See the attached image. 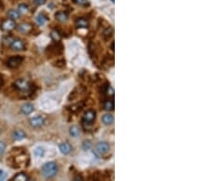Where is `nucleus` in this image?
<instances>
[{"label": "nucleus", "mask_w": 205, "mask_h": 181, "mask_svg": "<svg viewBox=\"0 0 205 181\" xmlns=\"http://www.w3.org/2000/svg\"><path fill=\"white\" fill-rule=\"evenodd\" d=\"M42 176L46 178H51L58 173V166L55 162H48L41 168Z\"/></svg>", "instance_id": "1"}, {"label": "nucleus", "mask_w": 205, "mask_h": 181, "mask_svg": "<svg viewBox=\"0 0 205 181\" xmlns=\"http://www.w3.org/2000/svg\"><path fill=\"white\" fill-rule=\"evenodd\" d=\"M14 86L20 92H27L30 90V84L27 81L24 79H18L15 82Z\"/></svg>", "instance_id": "2"}, {"label": "nucleus", "mask_w": 205, "mask_h": 181, "mask_svg": "<svg viewBox=\"0 0 205 181\" xmlns=\"http://www.w3.org/2000/svg\"><path fill=\"white\" fill-rule=\"evenodd\" d=\"M22 61H23V58L22 57H20V56H15V57L10 58L7 61V66L9 68H11V69H15V68H17L18 66H19Z\"/></svg>", "instance_id": "3"}, {"label": "nucleus", "mask_w": 205, "mask_h": 181, "mask_svg": "<svg viewBox=\"0 0 205 181\" xmlns=\"http://www.w3.org/2000/svg\"><path fill=\"white\" fill-rule=\"evenodd\" d=\"M29 123L31 124V126H33L34 128H39L41 127V126L44 124V118L38 115V116H35L33 118L30 119Z\"/></svg>", "instance_id": "4"}, {"label": "nucleus", "mask_w": 205, "mask_h": 181, "mask_svg": "<svg viewBox=\"0 0 205 181\" xmlns=\"http://www.w3.org/2000/svg\"><path fill=\"white\" fill-rule=\"evenodd\" d=\"M16 28V23L12 19H6L1 24V28L4 31H11Z\"/></svg>", "instance_id": "5"}, {"label": "nucleus", "mask_w": 205, "mask_h": 181, "mask_svg": "<svg viewBox=\"0 0 205 181\" xmlns=\"http://www.w3.org/2000/svg\"><path fill=\"white\" fill-rule=\"evenodd\" d=\"M96 148H97V151L100 154L104 155V154H107L109 151V144L107 142H100L99 144H97Z\"/></svg>", "instance_id": "6"}, {"label": "nucleus", "mask_w": 205, "mask_h": 181, "mask_svg": "<svg viewBox=\"0 0 205 181\" xmlns=\"http://www.w3.org/2000/svg\"><path fill=\"white\" fill-rule=\"evenodd\" d=\"M95 118H96V113L93 110H88L85 113L83 116V121L87 123H91L94 122Z\"/></svg>", "instance_id": "7"}, {"label": "nucleus", "mask_w": 205, "mask_h": 181, "mask_svg": "<svg viewBox=\"0 0 205 181\" xmlns=\"http://www.w3.org/2000/svg\"><path fill=\"white\" fill-rule=\"evenodd\" d=\"M25 44L21 40H14L11 43V49L15 51H20L24 49Z\"/></svg>", "instance_id": "8"}, {"label": "nucleus", "mask_w": 205, "mask_h": 181, "mask_svg": "<svg viewBox=\"0 0 205 181\" xmlns=\"http://www.w3.org/2000/svg\"><path fill=\"white\" fill-rule=\"evenodd\" d=\"M17 29L22 34H27L32 30V26L28 23H22L17 27Z\"/></svg>", "instance_id": "9"}, {"label": "nucleus", "mask_w": 205, "mask_h": 181, "mask_svg": "<svg viewBox=\"0 0 205 181\" xmlns=\"http://www.w3.org/2000/svg\"><path fill=\"white\" fill-rule=\"evenodd\" d=\"M59 150L63 155H68L71 152L72 147L68 143H61L59 144Z\"/></svg>", "instance_id": "10"}, {"label": "nucleus", "mask_w": 205, "mask_h": 181, "mask_svg": "<svg viewBox=\"0 0 205 181\" xmlns=\"http://www.w3.org/2000/svg\"><path fill=\"white\" fill-rule=\"evenodd\" d=\"M33 111H34V106L31 103H26L21 108V113L24 114L25 115L30 114Z\"/></svg>", "instance_id": "11"}, {"label": "nucleus", "mask_w": 205, "mask_h": 181, "mask_svg": "<svg viewBox=\"0 0 205 181\" xmlns=\"http://www.w3.org/2000/svg\"><path fill=\"white\" fill-rule=\"evenodd\" d=\"M101 120H102V123H103L104 124L109 125V124H111V123H112L114 122V117H113L112 114H104V115L102 116Z\"/></svg>", "instance_id": "12"}, {"label": "nucleus", "mask_w": 205, "mask_h": 181, "mask_svg": "<svg viewBox=\"0 0 205 181\" xmlns=\"http://www.w3.org/2000/svg\"><path fill=\"white\" fill-rule=\"evenodd\" d=\"M13 138L16 141H20L26 138V134L22 130H16L13 134Z\"/></svg>", "instance_id": "13"}, {"label": "nucleus", "mask_w": 205, "mask_h": 181, "mask_svg": "<svg viewBox=\"0 0 205 181\" xmlns=\"http://www.w3.org/2000/svg\"><path fill=\"white\" fill-rule=\"evenodd\" d=\"M55 17H56V19H57L59 21H60V22H65V21H67V19H68V14L65 13V12H63V11H60V12L56 13Z\"/></svg>", "instance_id": "14"}, {"label": "nucleus", "mask_w": 205, "mask_h": 181, "mask_svg": "<svg viewBox=\"0 0 205 181\" xmlns=\"http://www.w3.org/2000/svg\"><path fill=\"white\" fill-rule=\"evenodd\" d=\"M7 16L9 17L10 19L12 20H15V19H19V16H20V13L16 11V10H9L7 12Z\"/></svg>", "instance_id": "15"}, {"label": "nucleus", "mask_w": 205, "mask_h": 181, "mask_svg": "<svg viewBox=\"0 0 205 181\" xmlns=\"http://www.w3.org/2000/svg\"><path fill=\"white\" fill-rule=\"evenodd\" d=\"M69 134L71 136L73 137H78L80 134V131H79V128L78 127L77 125H73L70 127L69 129Z\"/></svg>", "instance_id": "16"}, {"label": "nucleus", "mask_w": 205, "mask_h": 181, "mask_svg": "<svg viewBox=\"0 0 205 181\" xmlns=\"http://www.w3.org/2000/svg\"><path fill=\"white\" fill-rule=\"evenodd\" d=\"M76 25L79 28H87L88 26V22L85 19H79L76 22Z\"/></svg>", "instance_id": "17"}, {"label": "nucleus", "mask_w": 205, "mask_h": 181, "mask_svg": "<svg viewBox=\"0 0 205 181\" xmlns=\"http://www.w3.org/2000/svg\"><path fill=\"white\" fill-rule=\"evenodd\" d=\"M104 109L107 111H112L114 109V102L111 100H108L104 102Z\"/></svg>", "instance_id": "18"}, {"label": "nucleus", "mask_w": 205, "mask_h": 181, "mask_svg": "<svg viewBox=\"0 0 205 181\" xmlns=\"http://www.w3.org/2000/svg\"><path fill=\"white\" fill-rule=\"evenodd\" d=\"M36 21H38V23H39V25L43 26V25H45L46 22L48 21V17H47L45 15H43V14H39L38 16H36Z\"/></svg>", "instance_id": "19"}, {"label": "nucleus", "mask_w": 205, "mask_h": 181, "mask_svg": "<svg viewBox=\"0 0 205 181\" xmlns=\"http://www.w3.org/2000/svg\"><path fill=\"white\" fill-rule=\"evenodd\" d=\"M34 154H35L36 156H38V157H42V156L45 155V150H44V148H42L41 147H36V148H35Z\"/></svg>", "instance_id": "20"}, {"label": "nucleus", "mask_w": 205, "mask_h": 181, "mask_svg": "<svg viewBox=\"0 0 205 181\" xmlns=\"http://www.w3.org/2000/svg\"><path fill=\"white\" fill-rule=\"evenodd\" d=\"M27 177L24 174V173H18L17 175H16L14 177H13V179L14 180H16V181H18V180H23V181H25V180H27Z\"/></svg>", "instance_id": "21"}, {"label": "nucleus", "mask_w": 205, "mask_h": 181, "mask_svg": "<svg viewBox=\"0 0 205 181\" xmlns=\"http://www.w3.org/2000/svg\"><path fill=\"white\" fill-rule=\"evenodd\" d=\"M72 2L82 7H88L89 5V2L88 0H72Z\"/></svg>", "instance_id": "22"}, {"label": "nucleus", "mask_w": 205, "mask_h": 181, "mask_svg": "<svg viewBox=\"0 0 205 181\" xmlns=\"http://www.w3.org/2000/svg\"><path fill=\"white\" fill-rule=\"evenodd\" d=\"M27 11H28V7L26 4H22L19 6V7H18V12L21 14H26Z\"/></svg>", "instance_id": "23"}, {"label": "nucleus", "mask_w": 205, "mask_h": 181, "mask_svg": "<svg viewBox=\"0 0 205 181\" xmlns=\"http://www.w3.org/2000/svg\"><path fill=\"white\" fill-rule=\"evenodd\" d=\"M111 35H112V29L109 28L103 33V37H104L105 40H108L111 37Z\"/></svg>", "instance_id": "24"}, {"label": "nucleus", "mask_w": 205, "mask_h": 181, "mask_svg": "<svg viewBox=\"0 0 205 181\" xmlns=\"http://www.w3.org/2000/svg\"><path fill=\"white\" fill-rule=\"evenodd\" d=\"M5 150H6V144L4 142L0 141V156L5 153Z\"/></svg>", "instance_id": "25"}, {"label": "nucleus", "mask_w": 205, "mask_h": 181, "mask_svg": "<svg viewBox=\"0 0 205 181\" xmlns=\"http://www.w3.org/2000/svg\"><path fill=\"white\" fill-rule=\"evenodd\" d=\"M90 147H91V144H90L89 142H85L83 144V149L84 150H88L90 148Z\"/></svg>", "instance_id": "26"}, {"label": "nucleus", "mask_w": 205, "mask_h": 181, "mask_svg": "<svg viewBox=\"0 0 205 181\" xmlns=\"http://www.w3.org/2000/svg\"><path fill=\"white\" fill-rule=\"evenodd\" d=\"M34 3L39 5V6H41V5H44L46 3V0H33Z\"/></svg>", "instance_id": "27"}, {"label": "nucleus", "mask_w": 205, "mask_h": 181, "mask_svg": "<svg viewBox=\"0 0 205 181\" xmlns=\"http://www.w3.org/2000/svg\"><path fill=\"white\" fill-rule=\"evenodd\" d=\"M7 177V174L5 173V171H3L2 169H0V180L4 179Z\"/></svg>", "instance_id": "28"}, {"label": "nucleus", "mask_w": 205, "mask_h": 181, "mask_svg": "<svg viewBox=\"0 0 205 181\" xmlns=\"http://www.w3.org/2000/svg\"><path fill=\"white\" fill-rule=\"evenodd\" d=\"M2 84H3V81H2V79H1V78H0V88H1Z\"/></svg>", "instance_id": "29"}, {"label": "nucleus", "mask_w": 205, "mask_h": 181, "mask_svg": "<svg viewBox=\"0 0 205 181\" xmlns=\"http://www.w3.org/2000/svg\"><path fill=\"white\" fill-rule=\"evenodd\" d=\"M0 134H1V128H0Z\"/></svg>", "instance_id": "30"}]
</instances>
